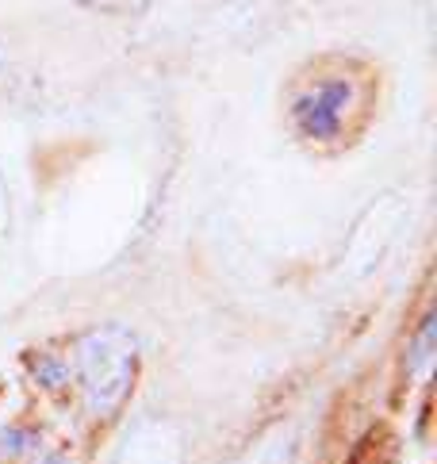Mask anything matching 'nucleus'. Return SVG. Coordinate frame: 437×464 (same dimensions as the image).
<instances>
[{"label": "nucleus", "instance_id": "39448f33", "mask_svg": "<svg viewBox=\"0 0 437 464\" xmlns=\"http://www.w3.org/2000/svg\"><path fill=\"white\" fill-rule=\"evenodd\" d=\"M433 334H437V319H433V311L422 319V326H418V334L411 342V372L414 376H426L430 372V364H433Z\"/></svg>", "mask_w": 437, "mask_h": 464}, {"label": "nucleus", "instance_id": "f03ea898", "mask_svg": "<svg viewBox=\"0 0 437 464\" xmlns=\"http://www.w3.org/2000/svg\"><path fill=\"white\" fill-rule=\"evenodd\" d=\"M349 104V81H318V85L304 89L292 104V123L304 139L326 142L342 130V111Z\"/></svg>", "mask_w": 437, "mask_h": 464}, {"label": "nucleus", "instance_id": "f257e3e1", "mask_svg": "<svg viewBox=\"0 0 437 464\" xmlns=\"http://www.w3.org/2000/svg\"><path fill=\"white\" fill-rule=\"evenodd\" d=\"M73 369L85 392V407L92 419H112L127 403L134 372H139V338L127 326H96L77 342Z\"/></svg>", "mask_w": 437, "mask_h": 464}, {"label": "nucleus", "instance_id": "7ed1b4c3", "mask_svg": "<svg viewBox=\"0 0 437 464\" xmlns=\"http://www.w3.org/2000/svg\"><path fill=\"white\" fill-rule=\"evenodd\" d=\"M115 464H180V434L170 422L146 419L127 434Z\"/></svg>", "mask_w": 437, "mask_h": 464}, {"label": "nucleus", "instance_id": "20e7f679", "mask_svg": "<svg viewBox=\"0 0 437 464\" xmlns=\"http://www.w3.org/2000/svg\"><path fill=\"white\" fill-rule=\"evenodd\" d=\"M70 5L96 15H112V20H134V15H146L154 0H70Z\"/></svg>", "mask_w": 437, "mask_h": 464}]
</instances>
